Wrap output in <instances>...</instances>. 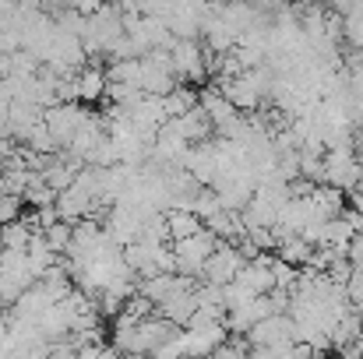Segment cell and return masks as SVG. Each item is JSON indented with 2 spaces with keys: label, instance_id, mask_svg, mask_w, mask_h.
I'll list each match as a JSON object with an SVG mask.
<instances>
[{
  "label": "cell",
  "instance_id": "cell-1",
  "mask_svg": "<svg viewBox=\"0 0 363 359\" xmlns=\"http://www.w3.org/2000/svg\"><path fill=\"white\" fill-rule=\"evenodd\" d=\"M169 64H173V74L180 81H205L208 78L205 50H201L198 39H173L169 42Z\"/></svg>",
  "mask_w": 363,
  "mask_h": 359
},
{
  "label": "cell",
  "instance_id": "cell-2",
  "mask_svg": "<svg viewBox=\"0 0 363 359\" xmlns=\"http://www.w3.org/2000/svg\"><path fill=\"white\" fill-rule=\"evenodd\" d=\"M166 229H169V243H173V239L201 233L205 222H201V215H194L191 208H173V212H166Z\"/></svg>",
  "mask_w": 363,
  "mask_h": 359
}]
</instances>
